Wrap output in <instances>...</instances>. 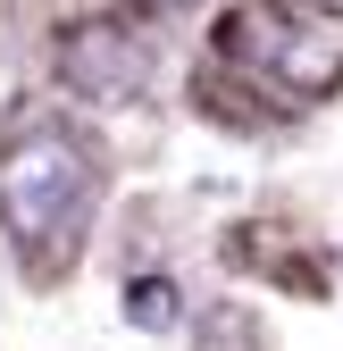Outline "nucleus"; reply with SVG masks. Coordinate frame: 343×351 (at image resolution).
I'll use <instances>...</instances> for the list:
<instances>
[{"mask_svg":"<svg viewBox=\"0 0 343 351\" xmlns=\"http://www.w3.org/2000/svg\"><path fill=\"white\" fill-rule=\"evenodd\" d=\"M84 193H93V159L67 125H25V134L0 151V226L25 243H51L59 226H75Z\"/></svg>","mask_w":343,"mask_h":351,"instance_id":"nucleus-1","label":"nucleus"},{"mask_svg":"<svg viewBox=\"0 0 343 351\" xmlns=\"http://www.w3.org/2000/svg\"><path fill=\"white\" fill-rule=\"evenodd\" d=\"M310 9H343V0H310Z\"/></svg>","mask_w":343,"mask_h":351,"instance_id":"nucleus-4","label":"nucleus"},{"mask_svg":"<svg viewBox=\"0 0 343 351\" xmlns=\"http://www.w3.org/2000/svg\"><path fill=\"white\" fill-rule=\"evenodd\" d=\"M126 326H143V335H176V326H185V293L167 285V276H134V285H126Z\"/></svg>","mask_w":343,"mask_h":351,"instance_id":"nucleus-3","label":"nucleus"},{"mask_svg":"<svg viewBox=\"0 0 343 351\" xmlns=\"http://www.w3.org/2000/svg\"><path fill=\"white\" fill-rule=\"evenodd\" d=\"M218 51L251 59V67H260L276 93H293V101H318V93L343 84V51H335V42L285 25V17H268V9H235V17L218 25Z\"/></svg>","mask_w":343,"mask_h":351,"instance_id":"nucleus-2","label":"nucleus"},{"mask_svg":"<svg viewBox=\"0 0 343 351\" xmlns=\"http://www.w3.org/2000/svg\"><path fill=\"white\" fill-rule=\"evenodd\" d=\"M159 9H176V0H159Z\"/></svg>","mask_w":343,"mask_h":351,"instance_id":"nucleus-5","label":"nucleus"}]
</instances>
